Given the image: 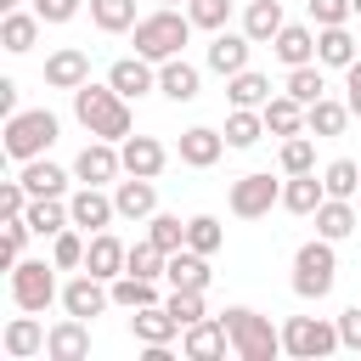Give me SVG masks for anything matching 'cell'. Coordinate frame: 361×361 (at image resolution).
I'll return each instance as SVG.
<instances>
[{
	"instance_id": "obj_40",
	"label": "cell",
	"mask_w": 361,
	"mask_h": 361,
	"mask_svg": "<svg viewBox=\"0 0 361 361\" xmlns=\"http://www.w3.org/2000/svg\"><path fill=\"white\" fill-rule=\"evenodd\" d=\"M322 186H327V197H355L361 192V164L355 158H333L322 169Z\"/></svg>"
},
{
	"instance_id": "obj_38",
	"label": "cell",
	"mask_w": 361,
	"mask_h": 361,
	"mask_svg": "<svg viewBox=\"0 0 361 361\" xmlns=\"http://www.w3.org/2000/svg\"><path fill=\"white\" fill-rule=\"evenodd\" d=\"M282 90H288L293 102H305V107H310V102H322V96H327V79H322V62H305V68H288V85H282Z\"/></svg>"
},
{
	"instance_id": "obj_9",
	"label": "cell",
	"mask_w": 361,
	"mask_h": 361,
	"mask_svg": "<svg viewBox=\"0 0 361 361\" xmlns=\"http://www.w3.org/2000/svg\"><path fill=\"white\" fill-rule=\"evenodd\" d=\"M73 175L79 180H90V186H107V180H118L124 175V152H118V141H90L79 158H73Z\"/></svg>"
},
{
	"instance_id": "obj_35",
	"label": "cell",
	"mask_w": 361,
	"mask_h": 361,
	"mask_svg": "<svg viewBox=\"0 0 361 361\" xmlns=\"http://www.w3.org/2000/svg\"><path fill=\"white\" fill-rule=\"evenodd\" d=\"M107 288H113V305H118V310L158 305V282H152V276H135V271H124V276H113Z\"/></svg>"
},
{
	"instance_id": "obj_54",
	"label": "cell",
	"mask_w": 361,
	"mask_h": 361,
	"mask_svg": "<svg viewBox=\"0 0 361 361\" xmlns=\"http://www.w3.org/2000/svg\"><path fill=\"white\" fill-rule=\"evenodd\" d=\"M0 113H6V118L17 113V85H11V79H0Z\"/></svg>"
},
{
	"instance_id": "obj_5",
	"label": "cell",
	"mask_w": 361,
	"mask_h": 361,
	"mask_svg": "<svg viewBox=\"0 0 361 361\" xmlns=\"http://www.w3.org/2000/svg\"><path fill=\"white\" fill-rule=\"evenodd\" d=\"M338 282V254L327 237H310L299 254H293V293L299 299H327Z\"/></svg>"
},
{
	"instance_id": "obj_14",
	"label": "cell",
	"mask_w": 361,
	"mask_h": 361,
	"mask_svg": "<svg viewBox=\"0 0 361 361\" xmlns=\"http://www.w3.org/2000/svg\"><path fill=\"white\" fill-rule=\"evenodd\" d=\"M118 152H124V175H147V180H158L164 164H169V152H164L158 135H124Z\"/></svg>"
},
{
	"instance_id": "obj_25",
	"label": "cell",
	"mask_w": 361,
	"mask_h": 361,
	"mask_svg": "<svg viewBox=\"0 0 361 361\" xmlns=\"http://www.w3.org/2000/svg\"><path fill=\"white\" fill-rule=\"evenodd\" d=\"M45 338H51V333L34 322V310H28V316H11V322H6V333H0V344H6V355H11V361L39 355V350H45Z\"/></svg>"
},
{
	"instance_id": "obj_29",
	"label": "cell",
	"mask_w": 361,
	"mask_h": 361,
	"mask_svg": "<svg viewBox=\"0 0 361 361\" xmlns=\"http://www.w3.org/2000/svg\"><path fill=\"white\" fill-rule=\"evenodd\" d=\"M282 6L276 0H248V11H243V34L254 39V45H271L276 34H282Z\"/></svg>"
},
{
	"instance_id": "obj_22",
	"label": "cell",
	"mask_w": 361,
	"mask_h": 361,
	"mask_svg": "<svg viewBox=\"0 0 361 361\" xmlns=\"http://www.w3.org/2000/svg\"><path fill=\"white\" fill-rule=\"evenodd\" d=\"M248 51H254V39H248V34H226V28H220V34L209 39V68H214L220 79H231V73H243V68H248Z\"/></svg>"
},
{
	"instance_id": "obj_47",
	"label": "cell",
	"mask_w": 361,
	"mask_h": 361,
	"mask_svg": "<svg viewBox=\"0 0 361 361\" xmlns=\"http://www.w3.org/2000/svg\"><path fill=\"white\" fill-rule=\"evenodd\" d=\"M28 237H34V226H28L23 214H11V220H6V243H0V265H6V271H11L17 259H23V248H28Z\"/></svg>"
},
{
	"instance_id": "obj_36",
	"label": "cell",
	"mask_w": 361,
	"mask_h": 361,
	"mask_svg": "<svg viewBox=\"0 0 361 361\" xmlns=\"http://www.w3.org/2000/svg\"><path fill=\"white\" fill-rule=\"evenodd\" d=\"M226 96H231V107H265L271 102V79L254 73V68H243V73L226 79Z\"/></svg>"
},
{
	"instance_id": "obj_3",
	"label": "cell",
	"mask_w": 361,
	"mask_h": 361,
	"mask_svg": "<svg viewBox=\"0 0 361 361\" xmlns=\"http://www.w3.org/2000/svg\"><path fill=\"white\" fill-rule=\"evenodd\" d=\"M220 322H226V333H231V355H237V361H276V355H282V327H271L259 310L231 305V310H220Z\"/></svg>"
},
{
	"instance_id": "obj_10",
	"label": "cell",
	"mask_w": 361,
	"mask_h": 361,
	"mask_svg": "<svg viewBox=\"0 0 361 361\" xmlns=\"http://www.w3.org/2000/svg\"><path fill=\"white\" fill-rule=\"evenodd\" d=\"M68 214H73V226H79V231H107V226L118 220V203H113L102 186H90V180H85V186L68 197Z\"/></svg>"
},
{
	"instance_id": "obj_32",
	"label": "cell",
	"mask_w": 361,
	"mask_h": 361,
	"mask_svg": "<svg viewBox=\"0 0 361 361\" xmlns=\"http://www.w3.org/2000/svg\"><path fill=\"white\" fill-rule=\"evenodd\" d=\"M350 231H355V209H350V197H322V209H316V237L344 243Z\"/></svg>"
},
{
	"instance_id": "obj_48",
	"label": "cell",
	"mask_w": 361,
	"mask_h": 361,
	"mask_svg": "<svg viewBox=\"0 0 361 361\" xmlns=\"http://www.w3.org/2000/svg\"><path fill=\"white\" fill-rule=\"evenodd\" d=\"M186 17H192L197 28H209V34H220L226 17H231V0H186Z\"/></svg>"
},
{
	"instance_id": "obj_46",
	"label": "cell",
	"mask_w": 361,
	"mask_h": 361,
	"mask_svg": "<svg viewBox=\"0 0 361 361\" xmlns=\"http://www.w3.org/2000/svg\"><path fill=\"white\" fill-rule=\"evenodd\" d=\"M147 237H152L164 254H175V248H186V220H180V214H152V220H147Z\"/></svg>"
},
{
	"instance_id": "obj_33",
	"label": "cell",
	"mask_w": 361,
	"mask_h": 361,
	"mask_svg": "<svg viewBox=\"0 0 361 361\" xmlns=\"http://www.w3.org/2000/svg\"><path fill=\"white\" fill-rule=\"evenodd\" d=\"M34 39H39V11H6L0 45H6L11 56H23V51H34Z\"/></svg>"
},
{
	"instance_id": "obj_31",
	"label": "cell",
	"mask_w": 361,
	"mask_h": 361,
	"mask_svg": "<svg viewBox=\"0 0 361 361\" xmlns=\"http://www.w3.org/2000/svg\"><path fill=\"white\" fill-rule=\"evenodd\" d=\"M17 180L28 186V197H62V192H68V175H62L51 158H28Z\"/></svg>"
},
{
	"instance_id": "obj_12",
	"label": "cell",
	"mask_w": 361,
	"mask_h": 361,
	"mask_svg": "<svg viewBox=\"0 0 361 361\" xmlns=\"http://www.w3.org/2000/svg\"><path fill=\"white\" fill-rule=\"evenodd\" d=\"M180 350H186V361H220L231 350V333H226L220 316H203V322H192L180 333Z\"/></svg>"
},
{
	"instance_id": "obj_16",
	"label": "cell",
	"mask_w": 361,
	"mask_h": 361,
	"mask_svg": "<svg viewBox=\"0 0 361 361\" xmlns=\"http://www.w3.org/2000/svg\"><path fill=\"white\" fill-rule=\"evenodd\" d=\"M85 79H90V56H85L79 45H62V51L45 56V85H51V90H79Z\"/></svg>"
},
{
	"instance_id": "obj_56",
	"label": "cell",
	"mask_w": 361,
	"mask_h": 361,
	"mask_svg": "<svg viewBox=\"0 0 361 361\" xmlns=\"http://www.w3.org/2000/svg\"><path fill=\"white\" fill-rule=\"evenodd\" d=\"M350 11H355V17H361V0H350Z\"/></svg>"
},
{
	"instance_id": "obj_44",
	"label": "cell",
	"mask_w": 361,
	"mask_h": 361,
	"mask_svg": "<svg viewBox=\"0 0 361 361\" xmlns=\"http://www.w3.org/2000/svg\"><path fill=\"white\" fill-rule=\"evenodd\" d=\"M164 305H169V316L180 322V333H186L192 322H203V316H209V310H203V288H169V299H164Z\"/></svg>"
},
{
	"instance_id": "obj_37",
	"label": "cell",
	"mask_w": 361,
	"mask_h": 361,
	"mask_svg": "<svg viewBox=\"0 0 361 361\" xmlns=\"http://www.w3.org/2000/svg\"><path fill=\"white\" fill-rule=\"evenodd\" d=\"M90 23H96L102 34H124V28H135L141 17H135V0H90Z\"/></svg>"
},
{
	"instance_id": "obj_1",
	"label": "cell",
	"mask_w": 361,
	"mask_h": 361,
	"mask_svg": "<svg viewBox=\"0 0 361 361\" xmlns=\"http://www.w3.org/2000/svg\"><path fill=\"white\" fill-rule=\"evenodd\" d=\"M73 118H79L90 135H102V141H124V135L135 130L130 96H118L113 85H90V79L73 90Z\"/></svg>"
},
{
	"instance_id": "obj_50",
	"label": "cell",
	"mask_w": 361,
	"mask_h": 361,
	"mask_svg": "<svg viewBox=\"0 0 361 361\" xmlns=\"http://www.w3.org/2000/svg\"><path fill=\"white\" fill-rule=\"evenodd\" d=\"M28 203H34V197H28L23 180H0V214H6V220H11V214H28Z\"/></svg>"
},
{
	"instance_id": "obj_52",
	"label": "cell",
	"mask_w": 361,
	"mask_h": 361,
	"mask_svg": "<svg viewBox=\"0 0 361 361\" xmlns=\"http://www.w3.org/2000/svg\"><path fill=\"white\" fill-rule=\"evenodd\" d=\"M34 11H39V23H68L79 11V0H34Z\"/></svg>"
},
{
	"instance_id": "obj_13",
	"label": "cell",
	"mask_w": 361,
	"mask_h": 361,
	"mask_svg": "<svg viewBox=\"0 0 361 361\" xmlns=\"http://www.w3.org/2000/svg\"><path fill=\"white\" fill-rule=\"evenodd\" d=\"M107 85L118 90V96H130V102H141L147 90H158V68L135 51V56H118L113 68H107Z\"/></svg>"
},
{
	"instance_id": "obj_23",
	"label": "cell",
	"mask_w": 361,
	"mask_h": 361,
	"mask_svg": "<svg viewBox=\"0 0 361 361\" xmlns=\"http://www.w3.org/2000/svg\"><path fill=\"white\" fill-rule=\"evenodd\" d=\"M158 90H164L169 102H197V90H203V73H197L186 56H169V62H158Z\"/></svg>"
},
{
	"instance_id": "obj_45",
	"label": "cell",
	"mask_w": 361,
	"mask_h": 361,
	"mask_svg": "<svg viewBox=\"0 0 361 361\" xmlns=\"http://www.w3.org/2000/svg\"><path fill=\"white\" fill-rule=\"evenodd\" d=\"M282 169L288 175H305V169H316V141L299 130V135H282Z\"/></svg>"
},
{
	"instance_id": "obj_4",
	"label": "cell",
	"mask_w": 361,
	"mask_h": 361,
	"mask_svg": "<svg viewBox=\"0 0 361 361\" xmlns=\"http://www.w3.org/2000/svg\"><path fill=\"white\" fill-rule=\"evenodd\" d=\"M56 113L51 107H17L11 118H6V158H17V164H28V158H45L51 152V141H56Z\"/></svg>"
},
{
	"instance_id": "obj_49",
	"label": "cell",
	"mask_w": 361,
	"mask_h": 361,
	"mask_svg": "<svg viewBox=\"0 0 361 361\" xmlns=\"http://www.w3.org/2000/svg\"><path fill=\"white\" fill-rule=\"evenodd\" d=\"M310 6V23L316 28H333V23H350L355 11H350V0H305Z\"/></svg>"
},
{
	"instance_id": "obj_53",
	"label": "cell",
	"mask_w": 361,
	"mask_h": 361,
	"mask_svg": "<svg viewBox=\"0 0 361 361\" xmlns=\"http://www.w3.org/2000/svg\"><path fill=\"white\" fill-rule=\"evenodd\" d=\"M344 90H350V96H344V102H350V113L361 118V56H355V62L344 68Z\"/></svg>"
},
{
	"instance_id": "obj_18",
	"label": "cell",
	"mask_w": 361,
	"mask_h": 361,
	"mask_svg": "<svg viewBox=\"0 0 361 361\" xmlns=\"http://www.w3.org/2000/svg\"><path fill=\"white\" fill-rule=\"evenodd\" d=\"M124 259H130V248H124L113 231H90V243H85V271H96L102 282H113V276H124Z\"/></svg>"
},
{
	"instance_id": "obj_30",
	"label": "cell",
	"mask_w": 361,
	"mask_h": 361,
	"mask_svg": "<svg viewBox=\"0 0 361 361\" xmlns=\"http://www.w3.org/2000/svg\"><path fill=\"white\" fill-rule=\"evenodd\" d=\"M259 113H265V135H299V130H305V102H293L288 90L271 96Z\"/></svg>"
},
{
	"instance_id": "obj_42",
	"label": "cell",
	"mask_w": 361,
	"mask_h": 361,
	"mask_svg": "<svg viewBox=\"0 0 361 361\" xmlns=\"http://www.w3.org/2000/svg\"><path fill=\"white\" fill-rule=\"evenodd\" d=\"M51 265H56V271H79V265H85V237H79V226H68V231L51 237Z\"/></svg>"
},
{
	"instance_id": "obj_43",
	"label": "cell",
	"mask_w": 361,
	"mask_h": 361,
	"mask_svg": "<svg viewBox=\"0 0 361 361\" xmlns=\"http://www.w3.org/2000/svg\"><path fill=\"white\" fill-rule=\"evenodd\" d=\"M164 265H169V254H164L152 237H141V243L130 248V259H124V271H135V276H152V282L164 276Z\"/></svg>"
},
{
	"instance_id": "obj_55",
	"label": "cell",
	"mask_w": 361,
	"mask_h": 361,
	"mask_svg": "<svg viewBox=\"0 0 361 361\" xmlns=\"http://www.w3.org/2000/svg\"><path fill=\"white\" fill-rule=\"evenodd\" d=\"M0 11H17V0H0Z\"/></svg>"
},
{
	"instance_id": "obj_2",
	"label": "cell",
	"mask_w": 361,
	"mask_h": 361,
	"mask_svg": "<svg viewBox=\"0 0 361 361\" xmlns=\"http://www.w3.org/2000/svg\"><path fill=\"white\" fill-rule=\"evenodd\" d=\"M192 28H197V23H192L186 11L158 6V11H147V17L135 23V51H141L147 62H169V56H180V51H186Z\"/></svg>"
},
{
	"instance_id": "obj_7",
	"label": "cell",
	"mask_w": 361,
	"mask_h": 361,
	"mask_svg": "<svg viewBox=\"0 0 361 361\" xmlns=\"http://www.w3.org/2000/svg\"><path fill=\"white\" fill-rule=\"evenodd\" d=\"M51 299H56V265H45V259H17V265H11V305L39 316Z\"/></svg>"
},
{
	"instance_id": "obj_11",
	"label": "cell",
	"mask_w": 361,
	"mask_h": 361,
	"mask_svg": "<svg viewBox=\"0 0 361 361\" xmlns=\"http://www.w3.org/2000/svg\"><path fill=\"white\" fill-rule=\"evenodd\" d=\"M107 305H113V288H107L96 271H79V276L62 288V310H68V316H85V322H90V316H102Z\"/></svg>"
},
{
	"instance_id": "obj_15",
	"label": "cell",
	"mask_w": 361,
	"mask_h": 361,
	"mask_svg": "<svg viewBox=\"0 0 361 361\" xmlns=\"http://www.w3.org/2000/svg\"><path fill=\"white\" fill-rule=\"evenodd\" d=\"M45 355L51 361H85L90 355V322L85 316H62L51 327V338H45Z\"/></svg>"
},
{
	"instance_id": "obj_34",
	"label": "cell",
	"mask_w": 361,
	"mask_h": 361,
	"mask_svg": "<svg viewBox=\"0 0 361 361\" xmlns=\"http://www.w3.org/2000/svg\"><path fill=\"white\" fill-rule=\"evenodd\" d=\"M23 220L34 226V237H56V231H68V226H73V214H68V203H62V197H34Z\"/></svg>"
},
{
	"instance_id": "obj_27",
	"label": "cell",
	"mask_w": 361,
	"mask_h": 361,
	"mask_svg": "<svg viewBox=\"0 0 361 361\" xmlns=\"http://www.w3.org/2000/svg\"><path fill=\"white\" fill-rule=\"evenodd\" d=\"M322 197H327V186L316 180V169H305V175H288V180H282V209H288V214H316V209H322Z\"/></svg>"
},
{
	"instance_id": "obj_21",
	"label": "cell",
	"mask_w": 361,
	"mask_h": 361,
	"mask_svg": "<svg viewBox=\"0 0 361 361\" xmlns=\"http://www.w3.org/2000/svg\"><path fill=\"white\" fill-rule=\"evenodd\" d=\"M271 51H276L282 68H305V62H316V28H305V23H282V34L271 39Z\"/></svg>"
},
{
	"instance_id": "obj_41",
	"label": "cell",
	"mask_w": 361,
	"mask_h": 361,
	"mask_svg": "<svg viewBox=\"0 0 361 361\" xmlns=\"http://www.w3.org/2000/svg\"><path fill=\"white\" fill-rule=\"evenodd\" d=\"M220 243H226V226H220L214 214H192V220H186V248H197V254H220Z\"/></svg>"
},
{
	"instance_id": "obj_28",
	"label": "cell",
	"mask_w": 361,
	"mask_h": 361,
	"mask_svg": "<svg viewBox=\"0 0 361 361\" xmlns=\"http://www.w3.org/2000/svg\"><path fill=\"white\" fill-rule=\"evenodd\" d=\"M355 113H350V102H333V96H322V102H310L305 107V130L322 141V135H344V124H350Z\"/></svg>"
},
{
	"instance_id": "obj_20",
	"label": "cell",
	"mask_w": 361,
	"mask_h": 361,
	"mask_svg": "<svg viewBox=\"0 0 361 361\" xmlns=\"http://www.w3.org/2000/svg\"><path fill=\"white\" fill-rule=\"evenodd\" d=\"M130 333H135V344H169V338L180 333V322H175V316H169V305L158 299V305L130 310Z\"/></svg>"
},
{
	"instance_id": "obj_51",
	"label": "cell",
	"mask_w": 361,
	"mask_h": 361,
	"mask_svg": "<svg viewBox=\"0 0 361 361\" xmlns=\"http://www.w3.org/2000/svg\"><path fill=\"white\" fill-rule=\"evenodd\" d=\"M338 338H344V350H355V355H361V305L338 310Z\"/></svg>"
},
{
	"instance_id": "obj_57",
	"label": "cell",
	"mask_w": 361,
	"mask_h": 361,
	"mask_svg": "<svg viewBox=\"0 0 361 361\" xmlns=\"http://www.w3.org/2000/svg\"><path fill=\"white\" fill-rule=\"evenodd\" d=\"M164 6H175V0H164Z\"/></svg>"
},
{
	"instance_id": "obj_26",
	"label": "cell",
	"mask_w": 361,
	"mask_h": 361,
	"mask_svg": "<svg viewBox=\"0 0 361 361\" xmlns=\"http://www.w3.org/2000/svg\"><path fill=\"white\" fill-rule=\"evenodd\" d=\"M361 51H355V34L350 23H333V28H316V62L322 68H350Z\"/></svg>"
},
{
	"instance_id": "obj_24",
	"label": "cell",
	"mask_w": 361,
	"mask_h": 361,
	"mask_svg": "<svg viewBox=\"0 0 361 361\" xmlns=\"http://www.w3.org/2000/svg\"><path fill=\"white\" fill-rule=\"evenodd\" d=\"M209 254H197V248H175L169 254V265H164V282L169 288H203L209 293Z\"/></svg>"
},
{
	"instance_id": "obj_6",
	"label": "cell",
	"mask_w": 361,
	"mask_h": 361,
	"mask_svg": "<svg viewBox=\"0 0 361 361\" xmlns=\"http://www.w3.org/2000/svg\"><path fill=\"white\" fill-rule=\"evenodd\" d=\"M333 350H344L338 322H327V316H288V322H282V355H293V361H322V355H333Z\"/></svg>"
},
{
	"instance_id": "obj_39",
	"label": "cell",
	"mask_w": 361,
	"mask_h": 361,
	"mask_svg": "<svg viewBox=\"0 0 361 361\" xmlns=\"http://www.w3.org/2000/svg\"><path fill=\"white\" fill-rule=\"evenodd\" d=\"M265 135V113L259 107H231V118H226V147H254Z\"/></svg>"
},
{
	"instance_id": "obj_17",
	"label": "cell",
	"mask_w": 361,
	"mask_h": 361,
	"mask_svg": "<svg viewBox=\"0 0 361 361\" xmlns=\"http://www.w3.org/2000/svg\"><path fill=\"white\" fill-rule=\"evenodd\" d=\"M220 152H226V130H209V124L180 130V164L186 169H209V164H220Z\"/></svg>"
},
{
	"instance_id": "obj_8",
	"label": "cell",
	"mask_w": 361,
	"mask_h": 361,
	"mask_svg": "<svg viewBox=\"0 0 361 361\" xmlns=\"http://www.w3.org/2000/svg\"><path fill=\"white\" fill-rule=\"evenodd\" d=\"M231 214L237 220H259V214H271L276 203H282V180H271L265 169H254V175H243V180H231Z\"/></svg>"
},
{
	"instance_id": "obj_19",
	"label": "cell",
	"mask_w": 361,
	"mask_h": 361,
	"mask_svg": "<svg viewBox=\"0 0 361 361\" xmlns=\"http://www.w3.org/2000/svg\"><path fill=\"white\" fill-rule=\"evenodd\" d=\"M113 203H118V220H152V214H158V192H152L147 175L118 180V186H113Z\"/></svg>"
}]
</instances>
